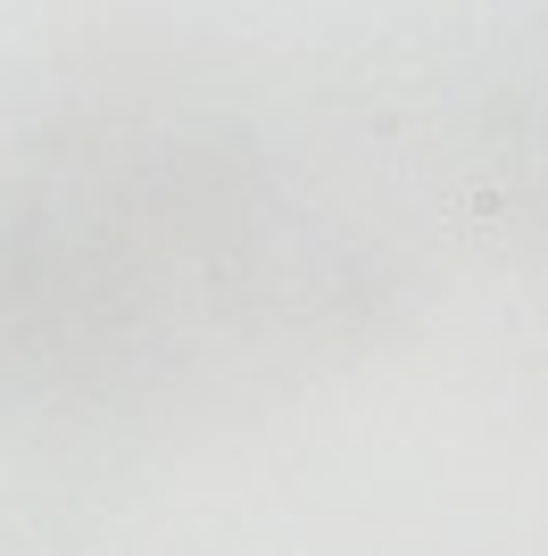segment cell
I'll use <instances>...</instances> for the list:
<instances>
[]
</instances>
